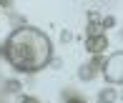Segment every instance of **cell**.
<instances>
[{"label": "cell", "instance_id": "ba28073f", "mask_svg": "<svg viewBox=\"0 0 123 103\" xmlns=\"http://www.w3.org/2000/svg\"><path fill=\"white\" fill-rule=\"evenodd\" d=\"M113 25H116V20L111 18V15H108V18H103V20H100V28H103V30H105V28H113Z\"/></svg>", "mask_w": 123, "mask_h": 103}, {"label": "cell", "instance_id": "9c48e42d", "mask_svg": "<svg viewBox=\"0 0 123 103\" xmlns=\"http://www.w3.org/2000/svg\"><path fill=\"white\" fill-rule=\"evenodd\" d=\"M20 103H40V101H38V98H33V96H25Z\"/></svg>", "mask_w": 123, "mask_h": 103}, {"label": "cell", "instance_id": "5b68a950", "mask_svg": "<svg viewBox=\"0 0 123 103\" xmlns=\"http://www.w3.org/2000/svg\"><path fill=\"white\" fill-rule=\"evenodd\" d=\"M116 98H118V93H116L113 88H103V90H100V98H98V103H113Z\"/></svg>", "mask_w": 123, "mask_h": 103}, {"label": "cell", "instance_id": "3957f363", "mask_svg": "<svg viewBox=\"0 0 123 103\" xmlns=\"http://www.w3.org/2000/svg\"><path fill=\"white\" fill-rule=\"evenodd\" d=\"M105 48H108V38H105V35H88V40H86V50H88V53L100 55Z\"/></svg>", "mask_w": 123, "mask_h": 103}, {"label": "cell", "instance_id": "6da1fadb", "mask_svg": "<svg viewBox=\"0 0 123 103\" xmlns=\"http://www.w3.org/2000/svg\"><path fill=\"white\" fill-rule=\"evenodd\" d=\"M3 55L13 68L23 73H35L50 63V40L43 30L25 25V28H18L5 40Z\"/></svg>", "mask_w": 123, "mask_h": 103}, {"label": "cell", "instance_id": "30bf717a", "mask_svg": "<svg viewBox=\"0 0 123 103\" xmlns=\"http://www.w3.org/2000/svg\"><path fill=\"white\" fill-rule=\"evenodd\" d=\"M68 103H86V101H83V98H70Z\"/></svg>", "mask_w": 123, "mask_h": 103}, {"label": "cell", "instance_id": "8992f818", "mask_svg": "<svg viewBox=\"0 0 123 103\" xmlns=\"http://www.w3.org/2000/svg\"><path fill=\"white\" fill-rule=\"evenodd\" d=\"M20 88H23V85H20L18 81H5V90H8V93H18Z\"/></svg>", "mask_w": 123, "mask_h": 103}, {"label": "cell", "instance_id": "277c9868", "mask_svg": "<svg viewBox=\"0 0 123 103\" xmlns=\"http://www.w3.org/2000/svg\"><path fill=\"white\" fill-rule=\"evenodd\" d=\"M93 76H96V71H93L91 63L80 65V71H78V78H80V81H93Z\"/></svg>", "mask_w": 123, "mask_h": 103}, {"label": "cell", "instance_id": "7a4b0ae2", "mask_svg": "<svg viewBox=\"0 0 123 103\" xmlns=\"http://www.w3.org/2000/svg\"><path fill=\"white\" fill-rule=\"evenodd\" d=\"M103 76L108 83H123V53H113L103 63Z\"/></svg>", "mask_w": 123, "mask_h": 103}, {"label": "cell", "instance_id": "52a82bcc", "mask_svg": "<svg viewBox=\"0 0 123 103\" xmlns=\"http://www.w3.org/2000/svg\"><path fill=\"white\" fill-rule=\"evenodd\" d=\"M103 63H105V60L100 58V55H93V60H91V65H93V71L98 73V68H103Z\"/></svg>", "mask_w": 123, "mask_h": 103}]
</instances>
